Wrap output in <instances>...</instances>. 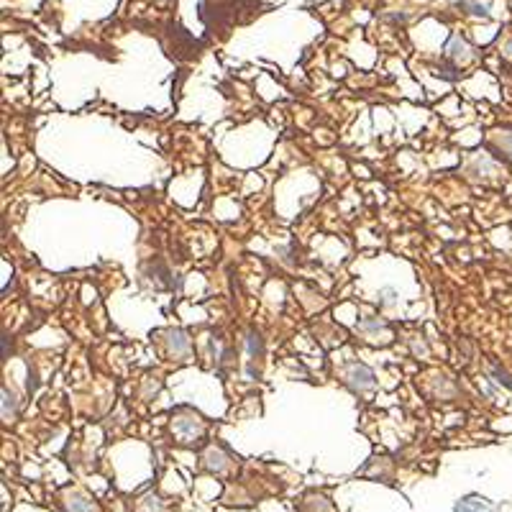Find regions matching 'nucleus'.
I'll use <instances>...</instances> for the list:
<instances>
[{"label": "nucleus", "mask_w": 512, "mask_h": 512, "mask_svg": "<svg viewBox=\"0 0 512 512\" xmlns=\"http://www.w3.org/2000/svg\"><path fill=\"white\" fill-rule=\"evenodd\" d=\"M303 512H336V507L326 495L310 492V495L303 497Z\"/></svg>", "instance_id": "obj_7"}, {"label": "nucleus", "mask_w": 512, "mask_h": 512, "mask_svg": "<svg viewBox=\"0 0 512 512\" xmlns=\"http://www.w3.org/2000/svg\"><path fill=\"white\" fill-rule=\"evenodd\" d=\"M169 431H172L175 441L182 443V446H198V443L205 438V431H208V428H205V420L200 418L195 410L180 408L172 413Z\"/></svg>", "instance_id": "obj_1"}, {"label": "nucleus", "mask_w": 512, "mask_h": 512, "mask_svg": "<svg viewBox=\"0 0 512 512\" xmlns=\"http://www.w3.org/2000/svg\"><path fill=\"white\" fill-rule=\"evenodd\" d=\"M8 354H11V333L3 331V359H8Z\"/></svg>", "instance_id": "obj_15"}, {"label": "nucleus", "mask_w": 512, "mask_h": 512, "mask_svg": "<svg viewBox=\"0 0 512 512\" xmlns=\"http://www.w3.org/2000/svg\"><path fill=\"white\" fill-rule=\"evenodd\" d=\"M492 146L497 152H502L505 157L512 159V131H495L492 134Z\"/></svg>", "instance_id": "obj_10"}, {"label": "nucleus", "mask_w": 512, "mask_h": 512, "mask_svg": "<svg viewBox=\"0 0 512 512\" xmlns=\"http://www.w3.org/2000/svg\"><path fill=\"white\" fill-rule=\"evenodd\" d=\"M505 49H507V52H505L507 57H512V41H507V47H505Z\"/></svg>", "instance_id": "obj_17"}, {"label": "nucleus", "mask_w": 512, "mask_h": 512, "mask_svg": "<svg viewBox=\"0 0 512 512\" xmlns=\"http://www.w3.org/2000/svg\"><path fill=\"white\" fill-rule=\"evenodd\" d=\"M249 356H251V361L262 359V356H264V341L256 331L249 333Z\"/></svg>", "instance_id": "obj_13"}, {"label": "nucleus", "mask_w": 512, "mask_h": 512, "mask_svg": "<svg viewBox=\"0 0 512 512\" xmlns=\"http://www.w3.org/2000/svg\"><path fill=\"white\" fill-rule=\"evenodd\" d=\"M62 505L64 512H98L95 500H90V497L82 495V492H67Z\"/></svg>", "instance_id": "obj_6"}, {"label": "nucleus", "mask_w": 512, "mask_h": 512, "mask_svg": "<svg viewBox=\"0 0 512 512\" xmlns=\"http://www.w3.org/2000/svg\"><path fill=\"white\" fill-rule=\"evenodd\" d=\"M456 512H492V507L487 505V500H482V497H466V500H461L459 505H456Z\"/></svg>", "instance_id": "obj_9"}, {"label": "nucleus", "mask_w": 512, "mask_h": 512, "mask_svg": "<svg viewBox=\"0 0 512 512\" xmlns=\"http://www.w3.org/2000/svg\"><path fill=\"white\" fill-rule=\"evenodd\" d=\"M146 274H149V280L157 282V287H172V280H169V269L164 262H152L149 264V269H146Z\"/></svg>", "instance_id": "obj_8"}, {"label": "nucleus", "mask_w": 512, "mask_h": 512, "mask_svg": "<svg viewBox=\"0 0 512 512\" xmlns=\"http://www.w3.org/2000/svg\"><path fill=\"white\" fill-rule=\"evenodd\" d=\"M446 57L451 59V62L456 64V67H461V64L472 62L474 59V49L469 47V41L461 39V36H451V41L446 44Z\"/></svg>", "instance_id": "obj_4"}, {"label": "nucleus", "mask_w": 512, "mask_h": 512, "mask_svg": "<svg viewBox=\"0 0 512 512\" xmlns=\"http://www.w3.org/2000/svg\"><path fill=\"white\" fill-rule=\"evenodd\" d=\"M164 341H167L169 356H175V359H180V361L190 356L192 344H190V338H187L185 331H167V338H164Z\"/></svg>", "instance_id": "obj_5"}, {"label": "nucleus", "mask_w": 512, "mask_h": 512, "mask_svg": "<svg viewBox=\"0 0 512 512\" xmlns=\"http://www.w3.org/2000/svg\"><path fill=\"white\" fill-rule=\"evenodd\" d=\"M451 3H456V6L461 8V11L472 13V16H479V18H489V11L484 3H477V0H451Z\"/></svg>", "instance_id": "obj_11"}, {"label": "nucleus", "mask_w": 512, "mask_h": 512, "mask_svg": "<svg viewBox=\"0 0 512 512\" xmlns=\"http://www.w3.org/2000/svg\"><path fill=\"white\" fill-rule=\"evenodd\" d=\"M16 410H18L16 395H13L8 387H3V420H6V423H11V420L16 418Z\"/></svg>", "instance_id": "obj_12"}, {"label": "nucleus", "mask_w": 512, "mask_h": 512, "mask_svg": "<svg viewBox=\"0 0 512 512\" xmlns=\"http://www.w3.org/2000/svg\"><path fill=\"white\" fill-rule=\"evenodd\" d=\"M492 372H495L497 382H500V384H505L507 390H512V377H510V374L505 372V369H502V367H495V369H492Z\"/></svg>", "instance_id": "obj_14"}, {"label": "nucleus", "mask_w": 512, "mask_h": 512, "mask_svg": "<svg viewBox=\"0 0 512 512\" xmlns=\"http://www.w3.org/2000/svg\"><path fill=\"white\" fill-rule=\"evenodd\" d=\"M344 382L349 384L354 392L364 395V392L374 390L377 377H374V372L367 367V364H349V367L344 369Z\"/></svg>", "instance_id": "obj_2"}, {"label": "nucleus", "mask_w": 512, "mask_h": 512, "mask_svg": "<svg viewBox=\"0 0 512 512\" xmlns=\"http://www.w3.org/2000/svg\"><path fill=\"white\" fill-rule=\"evenodd\" d=\"M200 464H203L205 472L218 474V477H223V474H228L233 469V459L226 454V451H223L221 446L205 448L203 456H200Z\"/></svg>", "instance_id": "obj_3"}, {"label": "nucleus", "mask_w": 512, "mask_h": 512, "mask_svg": "<svg viewBox=\"0 0 512 512\" xmlns=\"http://www.w3.org/2000/svg\"><path fill=\"white\" fill-rule=\"evenodd\" d=\"M26 387H29V392H36V387H39V382H36V374L31 367H29V384H26Z\"/></svg>", "instance_id": "obj_16"}]
</instances>
